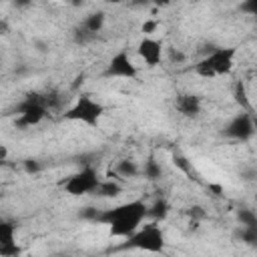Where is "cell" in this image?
Wrapping results in <instances>:
<instances>
[{
    "label": "cell",
    "mask_w": 257,
    "mask_h": 257,
    "mask_svg": "<svg viewBox=\"0 0 257 257\" xmlns=\"http://www.w3.org/2000/svg\"><path fill=\"white\" fill-rule=\"evenodd\" d=\"M209 191H213V195H221V193H223V187H221V185H213V183H211V185H209Z\"/></svg>",
    "instance_id": "obj_29"
},
{
    "label": "cell",
    "mask_w": 257,
    "mask_h": 257,
    "mask_svg": "<svg viewBox=\"0 0 257 257\" xmlns=\"http://www.w3.org/2000/svg\"><path fill=\"white\" fill-rule=\"evenodd\" d=\"M137 54L145 60V64L149 68H155L163 62V54H165V48H163V42H159L157 38H141L139 44H137Z\"/></svg>",
    "instance_id": "obj_8"
},
{
    "label": "cell",
    "mask_w": 257,
    "mask_h": 257,
    "mask_svg": "<svg viewBox=\"0 0 257 257\" xmlns=\"http://www.w3.org/2000/svg\"><path fill=\"white\" fill-rule=\"evenodd\" d=\"M98 183H100V177L96 169L90 165H84L78 173H72L62 183V187H64V193H68L70 197H84V195H92Z\"/></svg>",
    "instance_id": "obj_4"
},
{
    "label": "cell",
    "mask_w": 257,
    "mask_h": 257,
    "mask_svg": "<svg viewBox=\"0 0 257 257\" xmlns=\"http://www.w3.org/2000/svg\"><path fill=\"white\" fill-rule=\"evenodd\" d=\"M114 175L122 177V179H135L141 175V165L133 159H120L116 165H114Z\"/></svg>",
    "instance_id": "obj_13"
},
{
    "label": "cell",
    "mask_w": 257,
    "mask_h": 257,
    "mask_svg": "<svg viewBox=\"0 0 257 257\" xmlns=\"http://www.w3.org/2000/svg\"><path fill=\"white\" fill-rule=\"evenodd\" d=\"M120 249H139L145 253H165V249H167L165 231L161 229L159 223H153V221L145 223L133 235L126 237V241L120 245Z\"/></svg>",
    "instance_id": "obj_3"
},
{
    "label": "cell",
    "mask_w": 257,
    "mask_h": 257,
    "mask_svg": "<svg viewBox=\"0 0 257 257\" xmlns=\"http://www.w3.org/2000/svg\"><path fill=\"white\" fill-rule=\"evenodd\" d=\"M173 165L185 173V175H193V163L183 155V153H173Z\"/></svg>",
    "instance_id": "obj_18"
},
{
    "label": "cell",
    "mask_w": 257,
    "mask_h": 257,
    "mask_svg": "<svg viewBox=\"0 0 257 257\" xmlns=\"http://www.w3.org/2000/svg\"><path fill=\"white\" fill-rule=\"evenodd\" d=\"M193 70H195V74H199V76H203V78H215V74H213V70H211V66H209V62H207L205 58H201V60L193 66Z\"/></svg>",
    "instance_id": "obj_22"
},
{
    "label": "cell",
    "mask_w": 257,
    "mask_h": 257,
    "mask_svg": "<svg viewBox=\"0 0 257 257\" xmlns=\"http://www.w3.org/2000/svg\"><path fill=\"white\" fill-rule=\"evenodd\" d=\"M16 229H18V225L14 221L0 219V245L2 243H14L16 241Z\"/></svg>",
    "instance_id": "obj_16"
},
{
    "label": "cell",
    "mask_w": 257,
    "mask_h": 257,
    "mask_svg": "<svg viewBox=\"0 0 257 257\" xmlns=\"http://www.w3.org/2000/svg\"><path fill=\"white\" fill-rule=\"evenodd\" d=\"M145 219H147V203L143 199H133V201L120 203L116 207L96 211L92 217V223L106 225L112 237L126 239L143 225Z\"/></svg>",
    "instance_id": "obj_1"
},
{
    "label": "cell",
    "mask_w": 257,
    "mask_h": 257,
    "mask_svg": "<svg viewBox=\"0 0 257 257\" xmlns=\"http://www.w3.org/2000/svg\"><path fill=\"white\" fill-rule=\"evenodd\" d=\"M169 213H171V205H169V201L163 199V197H161V199H155L153 205H147V217L153 219V223L165 221V219L169 217Z\"/></svg>",
    "instance_id": "obj_12"
},
{
    "label": "cell",
    "mask_w": 257,
    "mask_h": 257,
    "mask_svg": "<svg viewBox=\"0 0 257 257\" xmlns=\"http://www.w3.org/2000/svg\"><path fill=\"white\" fill-rule=\"evenodd\" d=\"M175 108L185 118H197L203 110V102H201V96L195 92H179L175 96Z\"/></svg>",
    "instance_id": "obj_9"
},
{
    "label": "cell",
    "mask_w": 257,
    "mask_h": 257,
    "mask_svg": "<svg viewBox=\"0 0 257 257\" xmlns=\"http://www.w3.org/2000/svg\"><path fill=\"white\" fill-rule=\"evenodd\" d=\"M20 255H22V247L18 245V241L0 245V257H20Z\"/></svg>",
    "instance_id": "obj_19"
},
{
    "label": "cell",
    "mask_w": 257,
    "mask_h": 257,
    "mask_svg": "<svg viewBox=\"0 0 257 257\" xmlns=\"http://www.w3.org/2000/svg\"><path fill=\"white\" fill-rule=\"evenodd\" d=\"M237 237L245 243V245H249V247H255L257 245V229H239L237 231Z\"/></svg>",
    "instance_id": "obj_20"
},
{
    "label": "cell",
    "mask_w": 257,
    "mask_h": 257,
    "mask_svg": "<svg viewBox=\"0 0 257 257\" xmlns=\"http://www.w3.org/2000/svg\"><path fill=\"white\" fill-rule=\"evenodd\" d=\"M104 22H106L104 12H102V10H96V12H90L88 16H84V20L80 22V26H82L90 36L96 38V34L104 28Z\"/></svg>",
    "instance_id": "obj_10"
},
{
    "label": "cell",
    "mask_w": 257,
    "mask_h": 257,
    "mask_svg": "<svg viewBox=\"0 0 257 257\" xmlns=\"http://www.w3.org/2000/svg\"><path fill=\"white\" fill-rule=\"evenodd\" d=\"M187 215L191 217V221L199 223V219H203V217H205V211H203V207H199V205H193V207H189Z\"/></svg>",
    "instance_id": "obj_26"
},
{
    "label": "cell",
    "mask_w": 257,
    "mask_h": 257,
    "mask_svg": "<svg viewBox=\"0 0 257 257\" xmlns=\"http://www.w3.org/2000/svg\"><path fill=\"white\" fill-rule=\"evenodd\" d=\"M104 104L100 100H96L90 92H80L74 102L62 112V118L64 120H70V122H82L86 126H98L100 124V118L104 116Z\"/></svg>",
    "instance_id": "obj_2"
},
{
    "label": "cell",
    "mask_w": 257,
    "mask_h": 257,
    "mask_svg": "<svg viewBox=\"0 0 257 257\" xmlns=\"http://www.w3.org/2000/svg\"><path fill=\"white\" fill-rule=\"evenodd\" d=\"M0 30H2V34H8V26L4 20H0Z\"/></svg>",
    "instance_id": "obj_30"
},
{
    "label": "cell",
    "mask_w": 257,
    "mask_h": 257,
    "mask_svg": "<svg viewBox=\"0 0 257 257\" xmlns=\"http://www.w3.org/2000/svg\"><path fill=\"white\" fill-rule=\"evenodd\" d=\"M237 221L241 223L243 229H257V215L253 209H247V207H241L237 211Z\"/></svg>",
    "instance_id": "obj_17"
},
{
    "label": "cell",
    "mask_w": 257,
    "mask_h": 257,
    "mask_svg": "<svg viewBox=\"0 0 257 257\" xmlns=\"http://www.w3.org/2000/svg\"><path fill=\"white\" fill-rule=\"evenodd\" d=\"M102 76H106V78H128V80H135L139 76V68L133 62L128 48H122V50H118L116 54L110 56Z\"/></svg>",
    "instance_id": "obj_5"
},
{
    "label": "cell",
    "mask_w": 257,
    "mask_h": 257,
    "mask_svg": "<svg viewBox=\"0 0 257 257\" xmlns=\"http://www.w3.org/2000/svg\"><path fill=\"white\" fill-rule=\"evenodd\" d=\"M6 159H8V147L0 143V163H4Z\"/></svg>",
    "instance_id": "obj_28"
},
{
    "label": "cell",
    "mask_w": 257,
    "mask_h": 257,
    "mask_svg": "<svg viewBox=\"0 0 257 257\" xmlns=\"http://www.w3.org/2000/svg\"><path fill=\"white\" fill-rule=\"evenodd\" d=\"M167 58H169L171 64H183V62L187 60V54H185L183 50L175 48V46H169V48H167Z\"/></svg>",
    "instance_id": "obj_21"
},
{
    "label": "cell",
    "mask_w": 257,
    "mask_h": 257,
    "mask_svg": "<svg viewBox=\"0 0 257 257\" xmlns=\"http://www.w3.org/2000/svg\"><path fill=\"white\" fill-rule=\"evenodd\" d=\"M223 135H225L227 139L241 141V143H245V141L253 139V135H255V120H253V112H245V110L237 112V114L227 122V126L223 128Z\"/></svg>",
    "instance_id": "obj_7"
},
{
    "label": "cell",
    "mask_w": 257,
    "mask_h": 257,
    "mask_svg": "<svg viewBox=\"0 0 257 257\" xmlns=\"http://www.w3.org/2000/svg\"><path fill=\"white\" fill-rule=\"evenodd\" d=\"M72 38H74L76 44H88L90 40H94V36H90L82 26H76V28L72 30Z\"/></svg>",
    "instance_id": "obj_24"
},
{
    "label": "cell",
    "mask_w": 257,
    "mask_h": 257,
    "mask_svg": "<svg viewBox=\"0 0 257 257\" xmlns=\"http://www.w3.org/2000/svg\"><path fill=\"white\" fill-rule=\"evenodd\" d=\"M241 10H245V12H251V14H255V12H257V2H255V0H249V2L241 4Z\"/></svg>",
    "instance_id": "obj_27"
},
{
    "label": "cell",
    "mask_w": 257,
    "mask_h": 257,
    "mask_svg": "<svg viewBox=\"0 0 257 257\" xmlns=\"http://www.w3.org/2000/svg\"><path fill=\"white\" fill-rule=\"evenodd\" d=\"M141 175L147 179V181H159L163 177V167L161 163L155 159V157H149L145 161V165L141 167Z\"/></svg>",
    "instance_id": "obj_15"
},
{
    "label": "cell",
    "mask_w": 257,
    "mask_h": 257,
    "mask_svg": "<svg viewBox=\"0 0 257 257\" xmlns=\"http://www.w3.org/2000/svg\"><path fill=\"white\" fill-rule=\"evenodd\" d=\"M24 171H26L28 175H38V173L42 171V163H40L38 159H26V161H24Z\"/></svg>",
    "instance_id": "obj_25"
},
{
    "label": "cell",
    "mask_w": 257,
    "mask_h": 257,
    "mask_svg": "<svg viewBox=\"0 0 257 257\" xmlns=\"http://www.w3.org/2000/svg\"><path fill=\"white\" fill-rule=\"evenodd\" d=\"M157 28H159V20H155V18H147L141 24V32H143L145 38H153V34L157 32Z\"/></svg>",
    "instance_id": "obj_23"
},
{
    "label": "cell",
    "mask_w": 257,
    "mask_h": 257,
    "mask_svg": "<svg viewBox=\"0 0 257 257\" xmlns=\"http://www.w3.org/2000/svg\"><path fill=\"white\" fill-rule=\"evenodd\" d=\"M233 98H235V102L241 106V110L253 112V104H251V98H249V94H247V86H245L243 80H237V82H235V86H233Z\"/></svg>",
    "instance_id": "obj_14"
},
{
    "label": "cell",
    "mask_w": 257,
    "mask_h": 257,
    "mask_svg": "<svg viewBox=\"0 0 257 257\" xmlns=\"http://www.w3.org/2000/svg\"><path fill=\"white\" fill-rule=\"evenodd\" d=\"M120 193H122V185L116 179H104V181L100 179V183L92 195L102 197V199H116Z\"/></svg>",
    "instance_id": "obj_11"
},
{
    "label": "cell",
    "mask_w": 257,
    "mask_h": 257,
    "mask_svg": "<svg viewBox=\"0 0 257 257\" xmlns=\"http://www.w3.org/2000/svg\"><path fill=\"white\" fill-rule=\"evenodd\" d=\"M235 54H237V48L233 46H209L205 60L209 62L215 76H225L235 66Z\"/></svg>",
    "instance_id": "obj_6"
}]
</instances>
